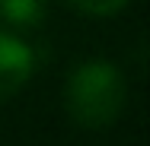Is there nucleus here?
Instances as JSON below:
<instances>
[{"label": "nucleus", "mask_w": 150, "mask_h": 146, "mask_svg": "<svg viewBox=\"0 0 150 146\" xmlns=\"http://www.w3.org/2000/svg\"><path fill=\"white\" fill-rule=\"evenodd\" d=\"M45 0H0V13L10 26H38Z\"/></svg>", "instance_id": "3"}, {"label": "nucleus", "mask_w": 150, "mask_h": 146, "mask_svg": "<svg viewBox=\"0 0 150 146\" xmlns=\"http://www.w3.org/2000/svg\"><path fill=\"white\" fill-rule=\"evenodd\" d=\"M125 76L112 60H83L64 89L67 115L83 127H109L125 108Z\"/></svg>", "instance_id": "1"}, {"label": "nucleus", "mask_w": 150, "mask_h": 146, "mask_svg": "<svg viewBox=\"0 0 150 146\" xmlns=\"http://www.w3.org/2000/svg\"><path fill=\"white\" fill-rule=\"evenodd\" d=\"M35 70V54L16 35L0 32V98L16 95Z\"/></svg>", "instance_id": "2"}, {"label": "nucleus", "mask_w": 150, "mask_h": 146, "mask_svg": "<svg viewBox=\"0 0 150 146\" xmlns=\"http://www.w3.org/2000/svg\"><path fill=\"white\" fill-rule=\"evenodd\" d=\"M70 3L86 16H112L121 6H128V0H70Z\"/></svg>", "instance_id": "4"}]
</instances>
